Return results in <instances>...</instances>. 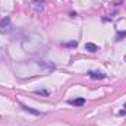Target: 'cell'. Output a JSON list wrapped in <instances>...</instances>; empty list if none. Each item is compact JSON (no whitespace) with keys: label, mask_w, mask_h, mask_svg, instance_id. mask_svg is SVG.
Returning <instances> with one entry per match:
<instances>
[{"label":"cell","mask_w":126,"mask_h":126,"mask_svg":"<svg viewBox=\"0 0 126 126\" xmlns=\"http://www.w3.org/2000/svg\"><path fill=\"white\" fill-rule=\"evenodd\" d=\"M67 103L72 104V106H84V104H85V98L79 97V98H75V100H69Z\"/></svg>","instance_id":"3"},{"label":"cell","mask_w":126,"mask_h":126,"mask_svg":"<svg viewBox=\"0 0 126 126\" xmlns=\"http://www.w3.org/2000/svg\"><path fill=\"white\" fill-rule=\"evenodd\" d=\"M78 41H69V43H63V47H76Z\"/></svg>","instance_id":"6"},{"label":"cell","mask_w":126,"mask_h":126,"mask_svg":"<svg viewBox=\"0 0 126 126\" xmlns=\"http://www.w3.org/2000/svg\"><path fill=\"white\" fill-rule=\"evenodd\" d=\"M12 30V22L10 18H4L0 21V32H9Z\"/></svg>","instance_id":"1"},{"label":"cell","mask_w":126,"mask_h":126,"mask_svg":"<svg viewBox=\"0 0 126 126\" xmlns=\"http://www.w3.org/2000/svg\"><path fill=\"white\" fill-rule=\"evenodd\" d=\"M85 50L87 51H91V53H95V51H98V46L94 44V43H87L85 44Z\"/></svg>","instance_id":"4"},{"label":"cell","mask_w":126,"mask_h":126,"mask_svg":"<svg viewBox=\"0 0 126 126\" xmlns=\"http://www.w3.org/2000/svg\"><path fill=\"white\" fill-rule=\"evenodd\" d=\"M21 107L25 110V111H28V113H31V114H35V116H38L40 114V111H37V110H34V109H31V107H27L25 104H21Z\"/></svg>","instance_id":"5"},{"label":"cell","mask_w":126,"mask_h":126,"mask_svg":"<svg viewBox=\"0 0 126 126\" xmlns=\"http://www.w3.org/2000/svg\"><path fill=\"white\" fill-rule=\"evenodd\" d=\"M125 37H126V31L117 32V35H116V40H122V38H125Z\"/></svg>","instance_id":"7"},{"label":"cell","mask_w":126,"mask_h":126,"mask_svg":"<svg viewBox=\"0 0 126 126\" xmlns=\"http://www.w3.org/2000/svg\"><path fill=\"white\" fill-rule=\"evenodd\" d=\"M37 94H43V95H47V91H35Z\"/></svg>","instance_id":"8"},{"label":"cell","mask_w":126,"mask_h":126,"mask_svg":"<svg viewBox=\"0 0 126 126\" xmlns=\"http://www.w3.org/2000/svg\"><path fill=\"white\" fill-rule=\"evenodd\" d=\"M88 76H90L91 79H104V78H106L104 73H101V72H95V70H90V72H88Z\"/></svg>","instance_id":"2"}]
</instances>
